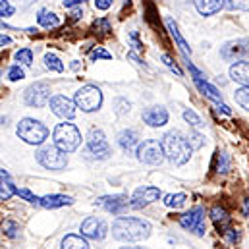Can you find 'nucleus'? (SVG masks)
I'll list each match as a JSON object with an SVG mask.
<instances>
[{
    "mask_svg": "<svg viewBox=\"0 0 249 249\" xmlns=\"http://www.w3.org/2000/svg\"><path fill=\"white\" fill-rule=\"evenodd\" d=\"M149 234H151V224L143 218L120 216L112 224V236L120 242H141L149 238Z\"/></svg>",
    "mask_w": 249,
    "mask_h": 249,
    "instance_id": "obj_1",
    "label": "nucleus"
},
{
    "mask_svg": "<svg viewBox=\"0 0 249 249\" xmlns=\"http://www.w3.org/2000/svg\"><path fill=\"white\" fill-rule=\"evenodd\" d=\"M162 149L170 162L174 164H186L193 153V147L189 143V137L182 135L180 131H168L162 137Z\"/></svg>",
    "mask_w": 249,
    "mask_h": 249,
    "instance_id": "obj_2",
    "label": "nucleus"
},
{
    "mask_svg": "<svg viewBox=\"0 0 249 249\" xmlns=\"http://www.w3.org/2000/svg\"><path fill=\"white\" fill-rule=\"evenodd\" d=\"M18 137L23 139L29 145H41L49 137V129H47V125L41 124L39 120L23 118L18 124Z\"/></svg>",
    "mask_w": 249,
    "mask_h": 249,
    "instance_id": "obj_3",
    "label": "nucleus"
},
{
    "mask_svg": "<svg viewBox=\"0 0 249 249\" xmlns=\"http://www.w3.org/2000/svg\"><path fill=\"white\" fill-rule=\"evenodd\" d=\"M53 137H54V145H58L66 153L75 151L81 143V133L73 124H58L53 131Z\"/></svg>",
    "mask_w": 249,
    "mask_h": 249,
    "instance_id": "obj_4",
    "label": "nucleus"
},
{
    "mask_svg": "<svg viewBox=\"0 0 249 249\" xmlns=\"http://www.w3.org/2000/svg\"><path fill=\"white\" fill-rule=\"evenodd\" d=\"M37 160L49 168V170H62L68 164V157L66 151H62L58 145H47L37 153Z\"/></svg>",
    "mask_w": 249,
    "mask_h": 249,
    "instance_id": "obj_5",
    "label": "nucleus"
},
{
    "mask_svg": "<svg viewBox=\"0 0 249 249\" xmlns=\"http://www.w3.org/2000/svg\"><path fill=\"white\" fill-rule=\"evenodd\" d=\"M164 149H162V143L155 141V139H145L143 143L137 145V159L143 162V164H151V166H157L164 160Z\"/></svg>",
    "mask_w": 249,
    "mask_h": 249,
    "instance_id": "obj_6",
    "label": "nucleus"
},
{
    "mask_svg": "<svg viewBox=\"0 0 249 249\" xmlns=\"http://www.w3.org/2000/svg\"><path fill=\"white\" fill-rule=\"evenodd\" d=\"M75 105L83 112H93L103 105V93L95 85H85L75 93Z\"/></svg>",
    "mask_w": 249,
    "mask_h": 249,
    "instance_id": "obj_7",
    "label": "nucleus"
},
{
    "mask_svg": "<svg viewBox=\"0 0 249 249\" xmlns=\"http://www.w3.org/2000/svg\"><path fill=\"white\" fill-rule=\"evenodd\" d=\"M220 56L226 62H242L249 58V39H238V41H228L220 49Z\"/></svg>",
    "mask_w": 249,
    "mask_h": 249,
    "instance_id": "obj_8",
    "label": "nucleus"
},
{
    "mask_svg": "<svg viewBox=\"0 0 249 249\" xmlns=\"http://www.w3.org/2000/svg\"><path fill=\"white\" fill-rule=\"evenodd\" d=\"M180 224L182 228H186L189 232L197 234V236H205L207 232V224H205V211L201 207H195L191 209L189 213L180 216Z\"/></svg>",
    "mask_w": 249,
    "mask_h": 249,
    "instance_id": "obj_9",
    "label": "nucleus"
},
{
    "mask_svg": "<svg viewBox=\"0 0 249 249\" xmlns=\"http://www.w3.org/2000/svg\"><path fill=\"white\" fill-rule=\"evenodd\" d=\"M87 149L95 159H107L110 155V147L107 143V137L101 129H91L87 135Z\"/></svg>",
    "mask_w": 249,
    "mask_h": 249,
    "instance_id": "obj_10",
    "label": "nucleus"
},
{
    "mask_svg": "<svg viewBox=\"0 0 249 249\" xmlns=\"http://www.w3.org/2000/svg\"><path fill=\"white\" fill-rule=\"evenodd\" d=\"M51 101V87L43 81L33 83L25 91V105L29 107H45Z\"/></svg>",
    "mask_w": 249,
    "mask_h": 249,
    "instance_id": "obj_11",
    "label": "nucleus"
},
{
    "mask_svg": "<svg viewBox=\"0 0 249 249\" xmlns=\"http://www.w3.org/2000/svg\"><path fill=\"white\" fill-rule=\"evenodd\" d=\"M159 197H160V189H159V187H153V186L137 187L135 193L131 195L129 207H131V209H143V207L155 203Z\"/></svg>",
    "mask_w": 249,
    "mask_h": 249,
    "instance_id": "obj_12",
    "label": "nucleus"
},
{
    "mask_svg": "<svg viewBox=\"0 0 249 249\" xmlns=\"http://www.w3.org/2000/svg\"><path fill=\"white\" fill-rule=\"evenodd\" d=\"M75 103H71L70 99H66L64 95H56L51 99V110L58 116V118H64V120H70L75 116Z\"/></svg>",
    "mask_w": 249,
    "mask_h": 249,
    "instance_id": "obj_13",
    "label": "nucleus"
},
{
    "mask_svg": "<svg viewBox=\"0 0 249 249\" xmlns=\"http://www.w3.org/2000/svg\"><path fill=\"white\" fill-rule=\"evenodd\" d=\"M81 234L91 240H103L107 236V224L95 216H89L81 222Z\"/></svg>",
    "mask_w": 249,
    "mask_h": 249,
    "instance_id": "obj_14",
    "label": "nucleus"
},
{
    "mask_svg": "<svg viewBox=\"0 0 249 249\" xmlns=\"http://www.w3.org/2000/svg\"><path fill=\"white\" fill-rule=\"evenodd\" d=\"M97 207H103L105 211L108 213H114V214H120L124 213L125 207L129 205L127 203V197L125 195H108V197H101L99 201H95Z\"/></svg>",
    "mask_w": 249,
    "mask_h": 249,
    "instance_id": "obj_15",
    "label": "nucleus"
},
{
    "mask_svg": "<svg viewBox=\"0 0 249 249\" xmlns=\"http://www.w3.org/2000/svg\"><path fill=\"white\" fill-rule=\"evenodd\" d=\"M143 122L151 127H160L168 122V112L162 107H153L143 112Z\"/></svg>",
    "mask_w": 249,
    "mask_h": 249,
    "instance_id": "obj_16",
    "label": "nucleus"
},
{
    "mask_svg": "<svg viewBox=\"0 0 249 249\" xmlns=\"http://www.w3.org/2000/svg\"><path fill=\"white\" fill-rule=\"evenodd\" d=\"M164 23H166V27H168V31H170V35L174 37V41L178 43V47H180V51L184 53V56H189L191 54V49H189V45L186 43V39L182 37V33H180V29H178V23L172 19V18H166L164 19Z\"/></svg>",
    "mask_w": 249,
    "mask_h": 249,
    "instance_id": "obj_17",
    "label": "nucleus"
},
{
    "mask_svg": "<svg viewBox=\"0 0 249 249\" xmlns=\"http://www.w3.org/2000/svg\"><path fill=\"white\" fill-rule=\"evenodd\" d=\"M193 4L201 16H213L224 8V0H193Z\"/></svg>",
    "mask_w": 249,
    "mask_h": 249,
    "instance_id": "obj_18",
    "label": "nucleus"
},
{
    "mask_svg": "<svg viewBox=\"0 0 249 249\" xmlns=\"http://www.w3.org/2000/svg\"><path fill=\"white\" fill-rule=\"evenodd\" d=\"M230 75L236 83L244 85V87H249V62H236L232 68H230Z\"/></svg>",
    "mask_w": 249,
    "mask_h": 249,
    "instance_id": "obj_19",
    "label": "nucleus"
},
{
    "mask_svg": "<svg viewBox=\"0 0 249 249\" xmlns=\"http://www.w3.org/2000/svg\"><path fill=\"white\" fill-rule=\"evenodd\" d=\"M211 218H213V222H214L222 232L228 230V226H230V216H228V213H226L224 207H220V205L213 207V209H211Z\"/></svg>",
    "mask_w": 249,
    "mask_h": 249,
    "instance_id": "obj_20",
    "label": "nucleus"
},
{
    "mask_svg": "<svg viewBox=\"0 0 249 249\" xmlns=\"http://www.w3.org/2000/svg\"><path fill=\"white\" fill-rule=\"evenodd\" d=\"M137 139H139V135H137V131H133V129H124V131L118 135V143H120V147L124 149L125 153H131V151L135 149Z\"/></svg>",
    "mask_w": 249,
    "mask_h": 249,
    "instance_id": "obj_21",
    "label": "nucleus"
},
{
    "mask_svg": "<svg viewBox=\"0 0 249 249\" xmlns=\"http://www.w3.org/2000/svg\"><path fill=\"white\" fill-rule=\"evenodd\" d=\"M195 85H197V89H199L207 99L214 101L216 105H222V95L216 91V87H213L211 83H207V81H203V79H197V81H195Z\"/></svg>",
    "mask_w": 249,
    "mask_h": 249,
    "instance_id": "obj_22",
    "label": "nucleus"
},
{
    "mask_svg": "<svg viewBox=\"0 0 249 249\" xmlns=\"http://www.w3.org/2000/svg\"><path fill=\"white\" fill-rule=\"evenodd\" d=\"M73 201L66 195H47L41 199V205L45 209H58V207H66V205H71Z\"/></svg>",
    "mask_w": 249,
    "mask_h": 249,
    "instance_id": "obj_23",
    "label": "nucleus"
},
{
    "mask_svg": "<svg viewBox=\"0 0 249 249\" xmlns=\"http://www.w3.org/2000/svg\"><path fill=\"white\" fill-rule=\"evenodd\" d=\"M62 249H89V244L85 238L75 236V234H68L62 240Z\"/></svg>",
    "mask_w": 249,
    "mask_h": 249,
    "instance_id": "obj_24",
    "label": "nucleus"
},
{
    "mask_svg": "<svg viewBox=\"0 0 249 249\" xmlns=\"http://www.w3.org/2000/svg\"><path fill=\"white\" fill-rule=\"evenodd\" d=\"M37 21H39V25H43V27H47V29H53V27H56V25L60 23L58 16L53 14V12H49V10H41L39 16H37Z\"/></svg>",
    "mask_w": 249,
    "mask_h": 249,
    "instance_id": "obj_25",
    "label": "nucleus"
},
{
    "mask_svg": "<svg viewBox=\"0 0 249 249\" xmlns=\"http://www.w3.org/2000/svg\"><path fill=\"white\" fill-rule=\"evenodd\" d=\"M0 178H2V189H0V199L2 201H8L18 189L12 186V182H10V174L6 172V170H0Z\"/></svg>",
    "mask_w": 249,
    "mask_h": 249,
    "instance_id": "obj_26",
    "label": "nucleus"
},
{
    "mask_svg": "<svg viewBox=\"0 0 249 249\" xmlns=\"http://www.w3.org/2000/svg\"><path fill=\"white\" fill-rule=\"evenodd\" d=\"M187 197L184 193H170L164 197V205L170 207V209H182L186 205Z\"/></svg>",
    "mask_w": 249,
    "mask_h": 249,
    "instance_id": "obj_27",
    "label": "nucleus"
},
{
    "mask_svg": "<svg viewBox=\"0 0 249 249\" xmlns=\"http://www.w3.org/2000/svg\"><path fill=\"white\" fill-rule=\"evenodd\" d=\"M2 232H4L6 238L16 240L21 230H19V224H18V222H14V220H4V222H2Z\"/></svg>",
    "mask_w": 249,
    "mask_h": 249,
    "instance_id": "obj_28",
    "label": "nucleus"
},
{
    "mask_svg": "<svg viewBox=\"0 0 249 249\" xmlns=\"http://www.w3.org/2000/svg\"><path fill=\"white\" fill-rule=\"evenodd\" d=\"M234 97H236V103H238L242 108L249 110V87H242V89H238Z\"/></svg>",
    "mask_w": 249,
    "mask_h": 249,
    "instance_id": "obj_29",
    "label": "nucleus"
},
{
    "mask_svg": "<svg viewBox=\"0 0 249 249\" xmlns=\"http://www.w3.org/2000/svg\"><path fill=\"white\" fill-rule=\"evenodd\" d=\"M224 8H228V10H242V12H248L249 0H224Z\"/></svg>",
    "mask_w": 249,
    "mask_h": 249,
    "instance_id": "obj_30",
    "label": "nucleus"
},
{
    "mask_svg": "<svg viewBox=\"0 0 249 249\" xmlns=\"http://www.w3.org/2000/svg\"><path fill=\"white\" fill-rule=\"evenodd\" d=\"M45 64H47V68L49 70H53V71H62L64 70V64L54 56V54H45Z\"/></svg>",
    "mask_w": 249,
    "mask_h": 249,
    "instance_id": "obj_31",
    "label": "nucleus"
},
{
    "mask_svg": "<svg viewBox=\"0 0 249 249\" xmlns=\"http://www.w3.org/2000/svg\"><path fill=\"white\" fill-rule=\"evenodd\" d=\"M16 60L25 64V66H31V64H33V53H31L29 49H21V51L16 53Z\"/></svg>",
    "mask_w": 249,
    "mask_h": 249,
    "instance_id": "obj_32",
    "label": "nucleus"
},
{
    "mask_svg": "<svg viewBox=\"0 0 249 249\" xmlns=\"http://www.w3.org/2000/svg\"><path fill=\"white\" fill-rule=\"evenodd\" d=\"M216 170L222 172V174H226V172L230 170V159H228L226 153H218V164H216Z\"/></svg>",
    "mask_w": 249,
    "mask_h": 249,
    "instance_id": "obj_33",
    "label": "nucleus"
},
{
    "mask_svg": "<svg viewBox=\"0 0 249 249\" xmlns=\"http://www.w3.org/2000/svg\"><path fill=\"white\" fill-rule=\"evenodd\" d=\"M8 77H10V81H19V79L25 77V73H23V70L19 66H12L8 70Z\"/></svg>",
    "mask_w": 249,
    "mask_h": 249,
    "instance_id": "obj_34",
    "label": "nucleus"
},
{
    "mask_svg": "<svg viewBox=\"0 0 249 249\" xmlns=\"http://www.w3.org/2000/svg\"><path fill=\"white\" fill-rule=\"evenodd\" d=\"M16 193H18L19 197H23L25 201H29V203H35V205H41V199H39L37 195H33V193L29 191V189H18Z\"/></svg>",
    "mask_w": 249,
    "mask_h": 249,
    "instance_id": "obj_35",
    "label": "nucleus"
},
{
    "mask_svg": "<svg viewBox=\"0 0 249 249\" xmlns=\"http://www.w3.org/2000/svg\"><path fill=\"white\" fill-rule=\"evenodd\" d=\"M184 118H186V122H189L193 127H201V125H203L201 124V118H199L193 110H186V112H184Z\"/></svg>",
    "mask_w": 249,
    "mask_h": 249,
    "instance_id": "obj_36",
    "label": "nucleus"
},
{
    "mask_svg": "<svg viewBox=\"0 0 249 249\" xmlns=\"http://www.w3.org/2000/svg\"><path fill=\"white\" fill-rule=\"evenodd\" d=\"M93 27L95 29H101V33L103 35H108L112 29H110V23H108V19H97L95 23H93Z\"/></svg>",
    "mask_w": 249,
    "mask_h": 249,
    "instance_id": "obj_37",
    "label": "nucleus"
},
{
    "mask_svg": "<svg viewBox=\"0 0 249 249\" xmlns=\"http://www.w3.org/2000/svg\"><path fill=\"white\" fill-rule=\"evenodd\" d=\"M0 14H2V18H10L14 14V8H12L10 0H0Z\"/></svg>",
    "mask_w": 249,
    "mask_h": 249,
    "instance_id": "obj_38",
    "label": "nucleus"
},
{
    "mask_svg": "<svg viewBox=\"0 0 249 249\" xmlns=\"http://www.w3.org/2000/svg\"><path fill=\"white\" fill-rule=\"evenodd\" d=\"M160 58H162V62L166 64V66H168V68H170V70H172V71H174V73H176V75H178V77H180V75H182V71H180V68H178V66H176V62H172V58H170V56H168V54H162V56H160Z\"/></svg>",
    "mask_w": 249,
    "mask_h": 249,
    "instance_id": "obj_39",
    "label": "nucleus"
},
{
    "mask_svg": "<svg viewBox=\"0 0 249 249\" xmlns=\"http://www.w3.org/2000/svg\"><path fill=\"white\" fill-rule=\"evenodd\" d=\"M91 58H93V60H97V58H105V60H110V58H112V54H110V53H107L105 49H95V51L91 53Z\"/></svg>",
    "mask_w": 249,
    "mask_h": 249,
    "instance_id": "obj_40",
    "label": "nucleus"
},
{
    "mask_svg": "<svg viewBox=\"0 0 249 249\" xmlns=\"http://www.w3.org/2000/svg\"><path fill=\"white\" fill-rule=\"evenodd\" d=\"M189 143H191L193 149H199V147H203V137H201L199 133L191 131V133H189Z\"/></svg>",
    "mask_w": 249,
    "mask_h": 249,
    "instance_id": "obj_41",
    "label": "nucleus"
},
{
    "mask_svg": "<svg viewBox=\"0 0 249 249\" xmlns=\"http://www.w3.org/2000/svg\"><path fill=\"white\" fill-rule=\"evenodd\" d=\"M224 236H226L228 242H232V244H238V242H240V232L234 230V228H228V230L224 232Z\"/></svg>",
    "mask_w": 249,
    "mask_h": 249,
    "instance_id": "obj_42",
    "label": "nucleus"
},
{
    "mask_svg": "<svg viewBox=\"0 0 249 249\" xmlns=\"http://www.w3.org/2000/svg\"><path fill=\"white\" fill-rule=\"evenodd\" d=\"M95 6L99 10H108L112 6V0H95Z\"/></svg>",
    "mask_w": 249,
    "mask_h": 249,
    "instance_id": "obj_43",
    "label": "nucleus"
},
{
    "mask_svg": "<svg viewBox=\"0 0 249 249\" xmlns=\"http://www.w3.org/2000/svg\"><path fill=\"white\" fill-rule=\"evenodd\" d=\"M10 2H14L18 8H21V10H25V8H29L35 0H10Z\"/></svg>",
    "mask_w": 249,
    "mask_h": 249,
    "instance_id": "obj_44",
    "label": "nucleus"
},
{
    "mask_svg": "<svg viewBox=\"0 0 249 249\" xmlns=\"http://www.w3.org/2000/svg\"><path fill=\"white\" fill-rule=\"evenodd\" d=\"M116 105L122 107V108H118V114H124V112L129 110V103H125V101H116Z\"/></svg>",
    "mask_w": 249,
    "mask_h": 249,
    "instance_id": "obj_45",
    "label": "nucleus"
},
{
    "mask_svg": "<svg viewBox=\"0 0 249 249\" xmlns=\"http://www.w3.org/2000/svg\"><path fill=\"white\" fill-rule=\"evenodd\" d=\"M131 43H133V47H135L137 51H143V45L139 43V39H137V33H131Z\"/></svg>",
    "mask_w": 249,
    "mask_h": 249,
    "instance_id": "obj_46",
    "label": "nucleus"
},
{
    "mask_svg": "<svg viewBox=\"0 0 249 249\" xmlns=\"http://www.w3.org/2000/svg\"><path fill=\"white\" fill-rule=\"evenodd\" d=\"M85 0H64V6L66 8H71V6H79V4H83Z\"/></svg>",
    "mask_w": 249,
    "mask_h": 249,
    "instance_id": "obj_47",
    "label": "nucleus"
},
{
    "mask_svg": "<svg viewBox=\"0 0 249 249\" xmlns=\"http://www.w3.org/2000/svg\"><path fill=\"white\" fill-rule=\"evenodd\" d=\"M242 213H244V216H248L249 218V199L244 201V205H242Z\"/></svg>",
    "mask_w": 249,
    "mask_h": 249,
    "instance_id": "obj_48",
    "label": "nucleus"
},
{
    "mask_svg": "<svg viewBox=\"0 0 249 249\" xmlns=\"http://www.w3.org/2000/svg\"><path fill=\"white\" fill-rule=\"evenodd\" d=\"M10 43H12V39H10V37H6V35H2V37H0V45H2V47L10 45Z\"/></svg>",
    "mask_w": 249,
    "mask_h": 249,
    "instance_id": "obj_49",
    "label": "nucleus"
},
{
    "mask_svg": "<svg viewBox=\"0 0 249 249\" xmlns=\"http://www.w3.org/2000/svg\"><path fill=\"white\" fill-rule=\"evenodd\" d=\"M122 249H145V248H122Z\"/></svg>",
    "mask_w": 249,
    "mask_h": 249,
    "instance_id": "obj_50",
    "label": "nucleus"
},
{
    "mask_svg": "<svg viewBox=\"0 0 249 249\" xmlns=\"http://www.w3.org/2000/svg\"><path fill=\"white\" fill-rule=\"evenodd\" d=\"M125 2H127V0H125Z\"/></svg>",
    "mask_w": 249,
    "mask_h": 249,
    "instance_id": "obj_51",
    "label": "nucleus"
}]
</instances>
